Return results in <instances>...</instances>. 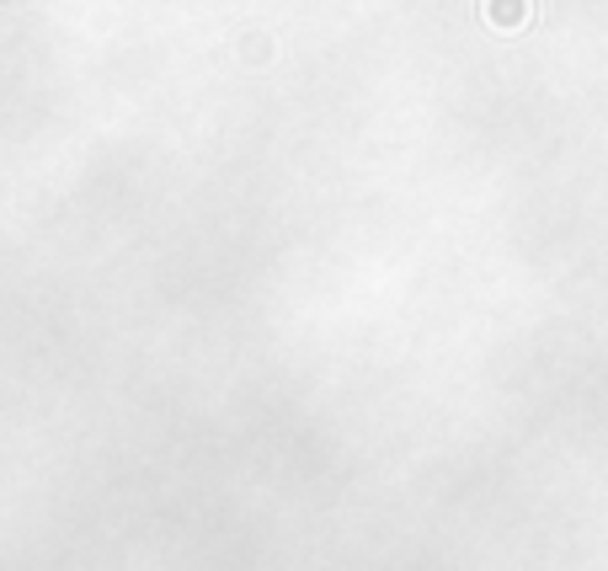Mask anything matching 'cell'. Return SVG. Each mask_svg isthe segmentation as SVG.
Returning a JSON list of instances; mask_svg holds the SVG:
<instances>
[{
	"label": "cell",
	"instance_id": "cell-1",
	"mask_svg": "<svg viewBox=\"0 0 608 571\" xmlns=\"http://www.w3.org/2000/svg\"><path fill=\"white\" fill-rule=\"evenodd\" d=\"M491 16H496L502 27H512V22L529 16V0H491Z\"/></svg>",
	"mask_w": 608,
	"mask_h": 571
}]
</instances>
